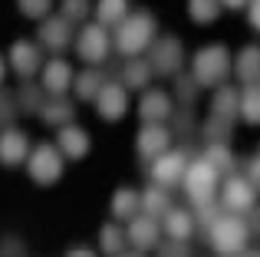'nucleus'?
Segmentation results:
<instances>
[{
	"label": "nucleus",
	"instance_id": "5701e85b",
	"mask_svg": "<svg viewBox=\"0 0 260 257\" xmlns=\"http://www.w3.org/2000/svg\"><path fill=\"white\" fill-rule=\"evenodd\" d=\"M172 195H168V188H158V185H148L145 191H142V211L148 214V218L161 221L168 211H172Z\"/></svg>",
	"mask_w": 260,
	"mask_h": 257
},
{
	"label": "nucleus",
	"instance_id": "f03ea898",
	"mask_svg": "<svg viewBox=\"0 0 260 257\" xmlns=\"http://www.w3.org/2000/svg\"><path fill=\"white\" fill-rule=\"evenodd\" d=\"M152 40H155V17L148 10L128 13V17L115 26V50L128 59L142 56V53L152 46Z\"/></svg>",
	"mask_w": 260,
	"mask_h": 257
},
{
	"label": "nucleus",
	"instance_id": "2eb2a0df",
	"mask_svg": "<svg viewBox=\"0 0 260 257\" xmlns=\"http://www.w3.org/2000/svg\"><path fill=\"white\" fill-rule=\"evenodd\" d=\"M125 241L135 247V251H152V247L161 244V228L155 218H148V214H135L132 221H128L125 228Z\"/></svg>",
	"mask_w": 260,
	"mask_h": 257
},
{
	"label": "nucleus",
	"instance_id": "4c0bfd02",
	"mask_svg": "<svg viewBox=\"0 0 260 257\" xmlns=\"http://www.w3.org/2000/svg\"><path fill=\"white\" fill-rule=\"evenodd\" d=\"M247 178L254 181V188H260V155L250 158V168H247Z\"/></svg>",
	"mask_w": 260,
	"mask_h": 257
},
{
	"label": "nucleus",
	"instance_id": "ddd939ff",
	"mask_svg": "<svg viewBox=\"0 0 260 257\" xmlns=\"http://www.w3.org/2000/svg\"><path fill=\"white\" fill-rule=\"evenodd\" d=\"M73 23L66 17H46L43 23H40V33H37V43L40 46H46V50H53V53H59V50H66V46H73Z\"/></svg>",
	"mask_w": 260,
	"mask_h": 257
},
{
	"label": "nucleus",
	"instance_id": "9d476101",
	"mask_svg": "<svg viewBox=\"0 0 260 257\" xmlns=\"http://www.w3.org/2000/svg\"><path fill=\"white\" fill-rule=\"evenodd\" d=\"M224 208H228L231 214H247L254 211L257 205V188L250 178H244V175H231L228 181H224Z\"/></svg>",
	"mask_w": 260,
	"mask_h": 257
},
{
	"label": "nucleus",
	"instance_id": "1a4fd4ad",
	"mask_svg": "<svg viewBox=\"0 0 260 257\" xmlns=\"http://www.w3.org/2000/svg\"><path fill=\"white\" fill-rule=\"evenodd\" d=\"M7 66H10V70L17 73L20 79L37 76V73L43 70V50H40V43L17 40V43L10 46V53H7Z\"/></svg>",
	"mask_w": 260,
	"mask_h": 257
},
{
	"label": "nucleus",
	"instance_id": "6ab92c4d",
	"mask_svg": "<svg viewBox=\"0 0 260 257\" xmlns=\"http://www.w3.org/2000/svg\"><path fill=\"white\" fill-rule=\"evenodd\" d=\"M234 73L244 86H257L260 83V46L257 43H247L234 59Z\"/></svg>",
	"mask_w": 260,
	"mask_h": 257
},
{
	"label": "nucleus",
	"instance_id": "f3484780",
	"mask_svg": "<svg viewBox=\"0 0 260 257\" xmlns=\"http://www.w3.org/2000/svg\"><path fill=\"white\" fill-rule=\"evenodd\" d=\"M175 112V96L165 89H145V96H142L139 103V116L142 122H168Z\"/></svg>",
	"mask_w": 260,
	"mask_h": 257
},
{
	"label": "nucleus",
	"instance_id": "c9c22d12",
	"mask_svg": "<svg viewBox=\"0 0 260 257\" xmlns=\"http://www.w3.org/2000/svg\"><path fill=\"white\" fill-rule=\"evenodd\" d=\"M198 89H201V86L194 83V76H188V73H181V76H178V99H181V103H194V96H198Z\"/></svg>",
	"mask_w": 260,
	"mask_h": 257
},
{
	"label": "nucleus",
	"instance_id": "39448f33",
	"mask_svg": "<svg viewBox=\"0 0 260 257\" xmlns=\"http://www.w3.org/2000/svg\"><path fill=\"white\" fill-rule=\"evenodd\" d=\"M26 172L37 185H56L63 178V152L56 148V142H43L26 155Z\"/></svg>",
	"mask_w": 260,
	"mask_h": 257
},
{
	"label": "nucleus",
	"instance_id": "a878e982",
	"mask_svg": "<svg viewBox=\"0 0 260 257\" xmlns=\"http://www.w3.org/2000/svg\"><path fill=\"white\" fill-rule=\"evenodd\" d=\"M128 0H99V4H95V20H99L102 26H119L122 20L128 17Z\"/></svg>",
	"mask_w": 260,
	"mask_h": 257
},
{
	"label": "nucleus",
	"instance_id": "e433bc0d",
	"mask_svg": "<svg viewBox=\"0 0 260 257\" xmlns=\"http://www.w3.org/2000/svg\"><path fill=\"white\" fill-rule=\"evenodd\" d=\"M158 257H191L188 241H165L158 244Z\"/></svg>",
	"mask_w": 260,
	"mask_h": 257
},
{
	"label": "nucleus",
	"instance_id": "aec40b11",
	"mask_svg": "<svg viewBox=\"0 0 260 257\" xmlns=\"http://www.w3.org/2000/svg\"><path fill=\"white\" fill-rule=\"evenodd\" d=\"M237 112H241V92H237L234 86H228V83L217 86V89H214V99H211V116L234 122Z\"/></svg>",
	"mask_w": 260,
	"mask_h": 257
},
{
	"label": "nucleus",
	"instance_id": "a19ab883",
	"mask_svg": "<svg viewBox=\"0 0 260 257\" xmlns=\"http://www.w3.org/2000/svg\"><path fill=\"white\" fill-rule=\"evenodd\" d=\"M250 0H221V7H228V10H241V7H247Z\"/></svg>",
	"mask_w": 260,
	"mask_h": 257
},
{
	"label": "nucleus",
	"instance_id": "9b49d317",
	"mask_svg": "<svg viewBox=\"0 0 260 257\" xmlns=\"http://www.w3.org/2000/svg\"><path fill=\"white\" fill-rule=\"evenodd\" d=\"M168 148H172V132H168L165 122H145L142 132L135 135V152H139L145 162L165 155Z\"/></svg>",
	"mask_w": 260,
	"mask_h": 257
},
{
	"label": "nucleus",
	"instance_id": "f257e3e1",
	"mask_svg": "<svg viewBox=\"0 0 260 257\" xmlns=\"http://www.w3.org/2000/svg\"><path fill=\"white\" fill-rule=\"evenodd\" d=\"M231 70H234V59H231L228 46L224 43H208L194 53L191 59V76L201 89H217V86L228 83Z\"/></svg>",
	"mask_w": 260,
	"mask_h": 257
},
{
	"label": "nucleus",
	"instance_id": "4be33fe9",
	"mask_svg": "<svg viewBox=\"0 0 260 257\" xmlns=\"http://www.w3.org/2000/svg\"><path fill=\"white\" fill-rule=\"evenodd\" d=\"M109 208H112V218L132 221L135 214H142V195L135 188H119L112 195V201H109Z\"/></svg>",
	"mask_w": 260,
	"mask_h": 257
},
{
	"label": "nucleus",
	"instance_id": "72a5a7b5",
	"mask_svg": "<svg viewBox=\"0 0 260 257\" xmlns=\"http://www.w3.org/2000/svg\"><path fill=\"white\" fill-rule=\"evenodd\" d=\"M17 7H20V13L30 17V20H46L50 10H53V0H17Z\"/></svg>",
	"mask_w": 260,
	"mask_h": 257
},
{
	"label": "nucleus",
	"instance_id": "4468645a",
	"mask_svg": "<svg viewBox=\"0 0 260 257\" xmlns=\"http://www.w3.org/2000/svg\"><path fill=\"white\" fill-rule=\"evenodd\" d=\"M26 155H30V139H26V132L17 128V125H7L4 132H0V165L17 168V165L26 162Z\"/></svg>",
	"mask_w": 260,
	"mask_h": 257
},
{
	"label": "nucleus",
	"instance_id": "f8f14e48",
	"mask_svg": "<svg viewBox=\"0 0 260 257\" xmlns=\"http://www.w3.org/2000/svg\"><path fill=\"white\" fill-rule=\"evenodd\" d=\"M92 103H95V112H99L106 122H119L128 112V89L122 83H102L99 96H95Z\"/></svg>",
	"mask_w": 260,
	"mask_h": 257
},
{
	"label": "nucleus",
	"instance_id": "6e6552de",
	"mask_svg": "<svg viewBox=\"0 0 260 257\" xmlns=\"http://www.w3.org/2000/svg\"><path fill=\"white\" fill-rule=\"evenodd\" d=\"M184 168H188V155L178 152V148H168L165 155L152 158L148 178H152V185H158V188H175V185H181Z\"/></svg>",
	"mask_w": 260,
	"mask_h": 257
},
{
	"label": "nucleus",
	"instance_id": "bb28decb",
	"mask_svg": "<svg viewBox=\"0 0 260 257\" xmlns=\"http://www.w3.org/2000/svg\"><path fill=\"white\" fill-rule=\"evenodd\" d=\"M102 73L99 70H83L79 76H73V89H76V96L83 99V103H92L95 96H99V89H102Z\"/></svg>",
	"mask_w": 260,
	"mask_h": 257
},
{
	"label": "nucleus",
	"instance_id": "423d86ee",
	"mask_svg": "<svg viewBox=\"0 0 260 257\" xmlns=\"http://www.w3.org/2000/svg\"><path fill=\"white\" fill-rule=\"evenodd\" d=\"M73 46H76V56L89 66H99L102 59L112 50V40H109V30L102 23H86L83 30L73 37Z\"/></svg>",
	"mask_w": 260,
	"mask_h": 257
},
{
	"label": "nucleus",
	"instance_id": "7c9ffc66",
	"mask_svg": "<svg viewBox=\"0 0 260 257\" xmlns=\"http://www.w3.org/2000/svg\"><path fill=\"white\" fill-rule=\"evenodd\" d=\"M188 17L201 26L214 23L221 17V0H188Z\"/></svg>",
	"mask_w": 260,
	"mask_h": 257
},
{
	"label": "nucleus",
	"instance_id": "a211bd4d",
	"mask_svg": "<svg viewBox=\"0 0 260 257\" xmlns=\"http://www.w3.org/2000/svg\"><path fill=\"white\" fill-rule=\"evenodd\" d=\"M89 132L83 125H76V122H70V125H63L56 132V148L63 152V158H73V162H79V158H86L89 155Z\"/></svg>",
	"mask_w": 260,
	"mask_h": 257
},
{
	"label": "nucleus",
	"instance_id": "393cba45",
	"mask_svg": "<svg viewBox=\"0 0 260 257\" xmlns=\"http://www.w3.org/2000/svg\"><path fill=\"white\" fill-rule=\"evenodd\" d=\"M152 66H148V59H142V56H135V59H128L125 63V70H122V86L125 89H145L148 83H152Z\"/></svg>",
	"mask_w": 260,
	"mask_h": 257
},
{
	"label": "nucleus",
	"instance_id": "ea45409f",
	"mask_svg": "<svg viewBox=\"0 0 260 257\" xmlns=\"http://www.w3.org/2000/svg\"><path fill=\"white\" fill-rule=\"evenodd\" d=\"M66 257H95V251H89V247H70Z\"/></svg>",
	"mask_w": 260,
	"mask_h": 257
},
{
	"label": "nucleus",
	"instance_id": "20e7f679",
	"mask_svg": "<svg viewBox=\"0 0 260 257\" xmlns=\"http://www.w3.org/2000/svg\"><path fill=\"white\" fill-rule=\"evenodd\" d=\"M217 185H221V175H217L204 158L188 162L184 178H181V188H184V195H188L194 205H208V201H214Z\"/></svg>",
	"mask_w": 260,
	"mask_h": 257
},
{
	"label": "nucleus",
	"instance_id": "37998d69",
	"mask_svg": "<svg viewBox=\"0 0 260 257\" xmlns=\"http://www.w3.org/2000/svg\"><path fill=\"white\" fill-rule=\"evenodd\" d=\"M119 257H145V251H122Z\"/></svg>",
	"mask_w": 260,
	"mask_h": 257
},
{
	"label": "nucleus",
	"instance_id": "7ed1b4c3",
	"mask_svg": "<svg viewBox=\"0 0 260 257\" xmlns=\"http://www.w3.org/2000/svg\"><path fill=\"white\" fill-rule=\"evenodd\" d=\"M247 238H250V228L237 214H221V218H214L208 224V244L224 257L241 254L247 247Z\"/></svg>",
	"mask_w": 260,
	"mask_h": 257
},
{
	"label": "nucleus",
	"instance_id": "dca6fc26",
	"mask_svg": "<svg viewBox=\"0 0 260 257\" xmlns=\"http://www.w3.org/2000/svg\"><path fill=\"white\" fill-rule=\"evenodd\" d=\"M40 86H43V92H50V96H63L66 89H73V66L66 63L63 56L46 59L43 70H40Z\"/></svg>",
	"mask_w": 260,
	"mask_h": 257
},
{
	"label": "nucleus",
	"instance_id": "2f4dec72",
	"mask_svg": "<svg viewBox=\"0 0 260 257\" xmlns=\"http://www.w3.org/2000/svg\"><path fill=\"white\" fill-rule=\"evenodd\" d=\"M204 139H208V145H211V142H224V145H228L231 122H228V119H217V116H208V122H204Z\"/></svg>",
	"mask_w": 260,
	"mask_h": 257
},
{
	"label": "nucleus",
	"instance_id": "c756f323",
	"mask_svg": "<svg viewBox=\"0 0 260 257\" xmlns=\"http://www.w3.org/2000/svg\"><path fill=\"white\" fill-rule=\"evenodd\" d=\"M237 116L250 125H260V83L257 86H244L241 92V112Z\"/></svg>",
	"mask_w": 260,
	"mask_h": 257
},
{
	"label": "nucleus",
	"instance_id": "c03bdc74",
	"mask_svg": "<svg viewBox=\"0 0 260 257\" xmlns=\"http://www.w3.org/2000/svg\"><path fill=\"white\" fill-rule=\"evenodd\" d=\"M234 257H260V251H241V254H234Z\"/></svg>",
	"mask_w": 260,
	"mask_h": 257
},
{
	"label": "nucleus",
	"instance_id": "473e14b6",
	"mask_svg": "<svg viewBox=\"0 0 260 257\" xmlns=\"http://www.w3.org/2000/svg\"><path fill=\"white\" fill-rule=\"evenodd\" d=\"M59 17H66L70 23H83L89 17V0H59Z\"/></svg>",
	"mask_w": 260,
	"mask_h": 257
},
{
	"label": "nucleus",
	"instance_id": "c85d7f7f",
	"mask_svg": "<svg viewBox=\"0 0 260 257\" xmlns=\"http://www.w3.org/2000/svg\"><path fill=\"white\" fill-rule=\"evenodd\" d=\"M201 158L208 162L217 175H224V172H231V168H234V155H231V148L224 145V142H211V145L204 148Z\"/></svg>",
	"mask_w": 260,
	"mask_h": 257
},
{
	"label": "nucleus",
	"instance_id": "412c9836",
	"mask_svg": "<svg viewBox=\"0 0 260 257\" xmlns=\"http://www.w3.org/2000/svg\"><path fill=\"white\" fill-rule=\"evenodd\" d=\"M73 116H76V106L66 103V99H59V96L46 99V103L40 106V119H43V122L50 125V128H63V125H70V122H73Z\"/></svg>",
	"mask_w": 260,
	"mask_h": 257
},
{
	"label": "nucleus",
	"instance_id": "58836bf2",
	"mask_svg": "<svg viewBox=\"0 0 260 257\" xmlns=\"http://www.w3.org/2000/svg\"><path fill=\"white\" fill-rule=\"evenodd\" d=\"M247 13H250V23H254V30L260 33V0H250V4H247Z\"/></svg>",
	"mask_w": 260,
	"mask_h": 257
},
{
	"label": "nucleus",
	"instance_id": "0eeeda50",
	"mask_svg": "<svg viewBox=\"0 0 260 257\" xmlns=\"http://www.w3.org/2000/svg\"><path fill=\"white\" fill-rule=\"evenodd\" d=\"M184 63V50L178 37H155L152 46H148V66L158 76H178Z\"/></svg>",
	"mask_w": 260,
	"mask_h": 257
},
{
	"label": "nucleus",
	"instance_id": "f704fd0d",
	"mask_svg": "<svg viewBox=\"0 0 260 257\" xmlns=\"http://www.w3.org/2000/svg\"><path fill=\"white\" fill-rule=\"evenodd\" d=\"M17 99H20V109L23 112H40V106H43V86H40V89L23 86V89L17 92Z\"/></svg>",
	"mask_w": 260,
	"mask_h": 257
},
{
	"label": "nucleus",
	"instance_id": "b1692460",
	"mask_svg": "<svg viewBox=\"0 0 260 257\" xmlns=\"http://www.w3.org/2000/svg\"><path fill=\"white\" fill-rule=\"evenodd\" d=\"M161 224H165L168 241H191V231H194V218H191L184 208H172V211L161 218Z\"/></svg>",
	"mask_w": 260,
	"mask_h": 257
},
{
	"label": "nucleus",
	"instance_id": "cd10ccee",
	"mask_svg": "<svg viewBox=\"0 0 260 257\" xmlns=\"http://www.w3.org/2000/svg\"><path fill=\"white\" fill-rule=\"evenodd\" d=\"M125 228H119V224H102V231H99V247H102V254H109V257H119L122 251H125Z\"/></svg>",
	"mask_w": 260,
	"mask_h": 257
},
{
	"label": "nucleus",
	"instance_id": "79ce46f5",
	"mask_svg": "<svg viewBox=\"0 0 260 257\" xmlns=\"http://www.w3.org/2000/svg\"><path fill=\"white\" fill-rule=\"evenodd\" d=\"M7 70H10V66H7V59H4V53H0V86H4V79H7Z\"/></svg>",
	"mask_w": 260,
	"mask_h": 257
}]
</instances>
